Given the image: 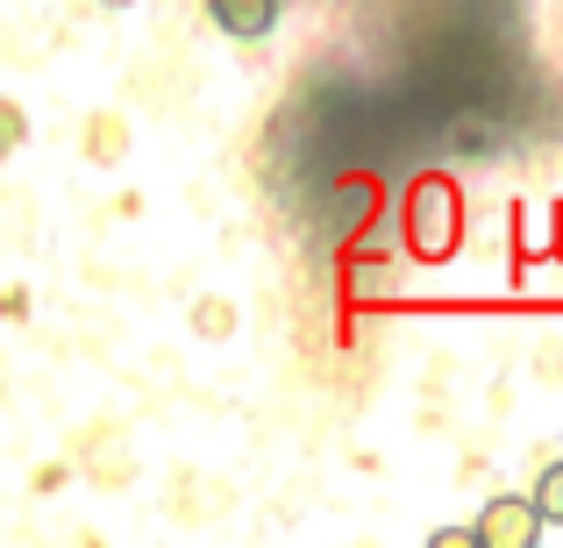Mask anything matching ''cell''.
Segmentation results:
<instances>
[{
    "instance_id": "cell-1",
    "label": "cell",
    "mask_w": 563,
    "mask_h": 548,
    "mask_svg": "<svg viewBox=\"0 0 563 548\" xmlns=\"http://www.w3.org/2000/svg\"><path fill=\"white\" fill-rule=\"evenodd\" d=\"M456 228H464V206H456V186L450 179H421L407 192V243L413 257H450L456 249Z\"/></svg>"
},
{
    "instance_id": "cell-2",
    "label": "cell",
    "mask_w": 563,
    "mask_h": 548,
    "mask_svg": "<svg viewBox=\"0 0 563 548\" xmlns=\"http://www.w3.org/2000/svg\"><path fill=\"white\" fill-rule=\"evenodd\" d=\"M471 535H478V548H536L542 513H536V499L499 492V499H485V513L471 521Z\"/></svg>"
},
{
    "instance_id": "cell-3",
    "label": "cell",
    "mask_w": 563,
    "mask_h": 548,
    "mask_svg": "<svg viewBox=\"0 0 563 548\" xmlns=\"http://www.w3.org/2000/svg\"><path fill=\"white\" fill-rule=\"evenodd\" d=\"M278 8H286V0H207V14H214V29H221V36H243V43L272 36Z\"/></svg>"
},
{
    "instance_id": "cell-4",
    "label": "cell",
    "mask_w": 563,
    "mask_h": 548,
    "mask_svg": "<svg viewBox=\"0 0 563 548\" xmlns=\"http://www.w3.org/2000/svg\"><path fill=\"white\" fill-rule=\"evenodd\" d=\"M536 513H542V527H563V456L556 463H542V478H536Z\"/></svg>"
},
{
    "instance_id": "cell-5",
    "label": "cell",
    "mask_w": 563,
    "mask_h": 548,
    "mask_svg": "<svg viewBox=\"0 0 563 548\" xmlns=\"http://www.w3.org/2000/svg\"><path fill=\"white\" fill-rule=\"evenodd\" d=\"M435 548H478V535L471 527H435Z\"/></svg>"
},
{
    "instance_id": "cell-6",
    "label": "cell",
    "mask_w": 563,
    "mask_h": 548,
    "mask_svg": "<svg viewBox=\"0 0 563 548\" xmlns=\"http://www.w3.org/2000/svg\"><path fill=\"white\" fill-rule=\"evenodd\" d=\"M114 8H122V0H114Z\"/></svg>"
}]
</instances>
